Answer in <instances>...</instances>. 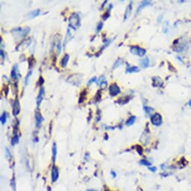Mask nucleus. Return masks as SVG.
<instances>
[{"instance_id": "nucleus-20", "label": "nucleus", "mask_w": 191, "mask_h": 191, "mask_svg": "<svg viewBox=\"0 0 191 191\" xmlns=\"http://www.w3.org/2000/svg\"><path fill=\"white\" fill-rule=\"evenodd\" d=\"M11 77L12 79H16L17 78V67L14 66L13 68H12V72H11Z\"/></svg>"}, {"instance_id": "nucleus-31", "label": "nucleus", "mask_w": 191, "mask_h": 191, "mask_svg": "<svg viewBox=\"0 0 191 191\" xmlns=\"http://www.w3.org/2000/svg\"><path fill=\"white\" fill-rule=\"evenodd\" d=\"M1 56L2 58H5V56H4V53H3L2 50H1Z\"/></svg>"}, {"instance_id": "nucleus-32", "label": "nucleus", "mask_w": 191, "mask_h": 191, "mask_svg": "<svg viewBox=\"0 0 191 191\" xmlns=\"http://www.w3.org/2000/svg\"><path fill=\"white\" fill-rule=\"evenodd\" d=\"M188 105L190 106V107H191V99H190V100H189V102H188Z\"/></svg>"}, {"instance_id": "nucleus-1", "label": "nucleus", "mask_w": 191, "mask_h": 191, "mask_svg": "<svg viewBox=\"0 0 191 191\" xmlns=\"http://www.w3.org/2000/svg\"><path fill=\"white\" fill-rule=\"evenodd\" d=\"M69 23H70L71 27L73 28L74 29H77L80 26V19L78 14L73 13L71 15L70 18H69Z\"/></svg>"}, {"instance_id": "nucleus-12", "label": "nucleus", "mask_w": 191, "mask_h": 191, "mask_svg": "<svg viewBox=\"0 0 191 191\" xmlns=\"http://www.w3.org/2000/svg\"><path fill=\"white\" fill-rule=\"evenodd\" d=\"M133 7V2L131 1L130 2V4L128 5V6L127 7L125 11V13H124V20H126L129 17H130V14H131V10Z\"/></svg>"}, {"instance_id": "nucleus-10", "label": "nucleus", "mask_w": 191, "mask_h": 191, "mask_svg": "<svg viewBox=\"0 0 191 191\" xmlns=\"http://www.w3.org/2000/svg\"><path fill=\"white\" fill-rule=\"evenodd\" d=\"M150 4H151V1H143L141 3H140V5H139L138 8H137V12H136V14H139L140 12H141L142 10H143V8H145L146 7H147V6L150 5Z\"/></svg>"}, {"instance_id": "nucleus-26", "label": "nucleus", "mask_w": 191, "mask_h": 191, "mask_svg": "<svg viewBox=\"0 0 191 191\" xmlns=\"http://www.w3.org/2000/svg\"><path fill=\"white\" fill-rule=\"evenodd\" d=\"M31 71H29V73H28L27 76H26V80H25V85H27L28 84V82H29V79L30 77V76H31Z\"/></svg>"}, {"instance_id": "nucleus-5", "label": "nucleus", "mask_w": 191, "mask_h": 191, "mask_svg": "<svg viewBox=\"0 0 191 191\" xmlns=\"http://www.w3.org/2000/svg\"><path fill=\"white\" fill-rule=\"evenodd\" d=\"M109 91H110V95L113 96V97H114V96H116L117 94H118L121 92L119 86H118L116 83H113V84L110 85V88H109Z\"/></svg>"}, {"instance_id": "nucleus-3", "label": "nucleus", "mask_w": 191, "mask_h": 191, "mask_svg": "<svg viewBox=\"0 0 191 191\" xmlns=\"http://www.w3.org/2000/svg\"><path fill=\"white\" fill-rule=\"evenodd\" d=\"M81 81H82V77H80V76H79L78 74H74V75H72L71 77H69L68 79L67 82H68V83H71V84L74 85V86H80V83H81Z\"/></svg>"}, {"instance_id": "nucleus-27", "label": "nucleus", "mask_w": 191, "mask_h": 191, "mask_svg": "<svg viewBox=\"0 0 191 191\" xmlns=\"http://www.w3.org/2000/svg\"><path fill=\"white\" fill-rule=\"evenodd\" d=\"M107 81H104L103 83H100V88H102V89H104V88H106V87H107Z\"/></svg>"}, {"instance_id": "nucleus-29", "label": "nucleus", "mask_w": 191, "mask_h": 191, "mask_svg": "<svg viewBox=\"0 0 191 191\" xmlns=\"http://www.w3.org/2000/svg\"><path fill=\"white\" fill-rule=\"evenodd\" d=\"M103 27V23H99L97 26V31H100Z\"/></svg>"}, {"instance_id": "nucleus-33", "label": "nucleus", "mask_w": 191, "mask_h": 191, "mask_svg": "<svg viewBox=\"0 0 191 191\" xmlns=\"http://www.w3.org/2000/svg\"><path fill=\"white\" fill-rule=\"evenodd\" d=\"M88 191H95L94 190H88Z\"/></svg>"}, {"instance_id": "nucleus-9", "label": "nucleus", "mask_w": 191, "mask_h": 191, "mask_svg": "<svg viewBox=\"0 0 191 191\" xmlns=\"http://www.w3.org/2000/svg\"><path fill=\"white\" fill-rule=\"evenodd\" d=\"M44 118L42 117L41 114L39 112H36L35 113V123H36V127H40L41 125V123L43 121Z\"/></svg>"}, {"instance_id": "nucleus-25", "label": "nucleus", "mask_w": 191, "mask_h": 191, "mask_svg": "<svg viewBox=\"0 0 191 191\" xmlns=\"http://www.w3.org/2000/svg\"><path fill=\"white\" fill-rule=\"evenodd\" d=\"M56 48H57V54L59 55L60 53H61V41H59V42H58L57 44V46H56Z\"/></svg>"}, {"instance_id": "nucleus-15", "label": "nucleus", "mask_w": 191, "mask_h": 191, "mask_svg": "<svg viewBox=\"0 0 191 191\" xmlns=\"http://www.w3.org/2000/svg\"><path fill=\"white\" fill-rule=\"evenodd\" d=\"M52 154H53V161H56V154H57V147H56V143H53V147H52Z\"/></svg>"}, {"instance_id": "nucleus-16", "label": "nucleus", "mask_w": 191, "mask_h": 191, "mask_svg": "<svg viewBox=\"0 0 191 191\" xmlns=\"http://www.w3.org/2000/svg\"><path fill=\"white\" fill-rule=\"evenodd\" d=\"M140 64H141V66L144 68H148V65H149V59L148 58H144L140 61Z\"/></svg>"}, {"instance_id": "nucleus-30", "label": "nucleus", "mask_w": 191, "mask_h": 191, "mask_svg": "<svg viewBox=\"0 0 191 191\" xmlns=\"http://www.w3.org/2000/svg\"><path fill=\"white\" fill-rule=\"evenodd\" d=\"M141 163L143 164H146V165H149V163H147L146 161V160H143V161H141Z\"/></svg>"}, {"instance_id": "nucleus-11", "label": "nucleus", "mask_w": 191, "mask_h": 191, "mask_svg": "<svg viewBox=\"0 0 191 191\" xmlns=\"http://www.w3.org/2000/svg\"><path fill=\"white\" fill-rule=\"evenodd\" d=\"M20 102H19L18 99H16L15 101V104H14V107H13V113L15 116H17V115L20 113Z\"/></svg>"}, {"instance_id": "nucleus-22", "label": "nucleus", "mask_w": 191, "mask_h": 191, "mask_svg": "<svg viewBox=\"0 0 191 191\" xmlns=\"http://www.w3.org/2000/svg\"><path fill=\"white\" fill-rule=\"evenodd\" d=\"M71 31L70 29H68V31H67V37H66V39H65V42L64 43V45H65L66 44H67V42L69 41V40H71Z\"/></svg>"}, {"instance_id": "nucleus-2", "label": "nucleus", "mask_w": 191, "mask_h": 191, "mask_svg": "<svg viewBox=\"0 0 191 191\" xmlns=\"http://www.w3.org/2000/svg\"><path fill=\"white\" fill-rule=\"evenodd\" d=\"M130 53L134 55H137L138 56H140V57H143V56H145L146 51L145 49L141 48V47H138V46H132L130 47Z\"/></svg>"}, {"instance_id": "nucleus-18", "label": "nucleus", "mask_w": 191, "mask_h": 191, "mask_svg": "<svg viewBox=\"0 0 191 191\" xmlns=\"http://www.w3.org/2000/svg\"><path fill=\"white\" fill-rule=\"evenodd\" d=\"M135 121H136V116H130V117L127 120V121H126V125L127 126L132 125V124H133V123L135 122Z\"/></svg>"}, {"instance_id": "nucleus-21", "label": "nucleus", "mask_w": 191, "mask_h": 191, "mask_svg": "<svg viewBox=\"0 0 191 191\" xmlns=\"http://www.w3.org/2000/svg\"><path fill=\"white\" fill-rule=\"evenodd\" d=\"M123 63V60L121 59H118L117 61H116V62L114 63V64H113V69H116V68H118V66H120L121 65V64H122Z\"/></svg>"}, {"instance_id": "nucleus-7", "label": "nucleus", "mask_w": 191, "mask_h": 191, "mask_svg": "<svg viewBox=\"0 0 191 191\" xmlns=\"http://www.w3.org/2000/svg\"><path fill=\"white\" fill-rule=\"evenodd\" d=\"M59 170H58L57 167L56 166H53V168H52V172H51V178H52V181L55 182V181H57V179L59 178Z\"/></svg>"}, {"instance_id": "nucleus-28", "label": "nucleus", "mask_w": 191, "mask_h": 191, "mask_svg": "<svg viewBox=\"0 0 191 191\" xmlns=\"http://www.w3.org/2000/svg\"><path fill=\"white\" fill-rule=\"evenodd\" d=\"M96 80H97V78H96L95 77H93V78H91V80H89V81L88 82V86H89V85H91V83H94V82L96 81Z\"/></svg>"}, {"instance_id": "nucleus-8", "label": "nucleus", "mask_w": 191, "mask_h": 191, "mask_svg": "<svg viewBox=\"0 0 191 191\" xmlns=\"http://www.w3.org/2000/svg\"><path fill=\"white\" fill-rule=\"evenodd\" d=\"M44 94H45V90H44V88L43 87H41V88L40 91H39L38 96V97H37V106H38V107H40L41 104L42 100H43V98H44Z\"/></svg>"}, {"instance_id": "nucleus-13", "label": "nucleus", "mask_w": 191, "mask_h": 191, "mask_svg": "<svg viewBox=\"0 0 191 191\" xmlns=\"http://www.w3.org/2000/svg\"><path fill=\"white\" fill-rule=\"evenodd\" d=\"M139 71H140V69H139V68L137 67V66H130V67H127V68H126L127 73L130 74L137 73V72H139Z\"/></svg>"}, {"instance_id": "nucleus-19", "label": "nucleus", "mask_w": 191, "mask_h": 191, "mask_svg": "<svg viewBox=\"0 0 191 191\" xmlns=\"http://www.w3.org/2000/svg\"><path fill=\"white\" fill-rule=\"evenodd\" d=\"M7 113H5V112H4V113H2V115L1 116V122L2 124H5L6 123V121H7Z\"/></svg>"}, {"instance_id": "nucleus-4", "label": "nucleus", "mask_w": 191, "mask_h": 191, "mask_svg": "<svg viewBox=\"0 0 191 191\" xmlns=\"http://www.w3.org/2000/svg\"><path fill=\"white\" fill-rule=\"evenodd\" d=\"M151 121L154 125L160 126L162 124V116L158 113H155L151 117Z\"/></svg>"}, {"instance_id": "nucleus-23", "label": "nucleus", "mask_w": 191, "mask_h": 191, "mask_svg": "<svg viewBox=\"0 0 191 191\" xmlns=\"http://www.w3.org/2000/svg\"><path fill=\"white\" fill-rule=\"evenodd\" d=\"M169 30V22H166L165 23H164V26H163V33H166L167 31H168Z\"/></svg>"}, {"instance_id": "nucleus-6", "label": "nucleus", "mask_w": 191, "mask_h": 191, "mask_svg": "<svg viewBox=\"0 0 191 191\" xmlns=\"http://www.w3.org/2000/svg\"><path fill=\"white\" fill-rule=\"evenodd\" d=\"M31 43V40L30 39H27V40L23 41L16 48V50H18V51H22V50H24L25 49L27 48V47H29V45Z\"/></svg>"}, {"instance_id": "nucleus-14", "label": "nucleus", "mask_w": 191, "mask_h": 191, "mask_svg": "<svg viewBox=\"0 0 191 191\" xmlns=\"http://www.w3.org/2000/svg\"><path fill=\"white\" fill-rule=\"evenodd\" d=\"M68 61H69V55L65 54L64 56V57L62 58V59H61V67L65 68L66 66H67V64H68Z\"/></svg>"}, {"instance_id": "nucleus-17", "label": "nucleus", "mask_w": 191, "mask_h": 191, "mask_svg": "<svg viewBox=\"0 0 191 191\" xmlns=\"http://www.w3.org/2000/svg\"><path fill=\"white\" fill-rule=\"evenodd\" d=\"M39 15H40V10H39V9H37V10L31 11V12L29 14V16L30 18H33V17H37V16H38Z\"/></svg>"}, {"instance_id": "nucleus-24", "label": "nucleus", "mask_w": 191, "mask_h": 191, "mask_svg": "<svg viewBox=\"0 0 191 191\" xmlns=\"http://www.w3.org/2000/svg\"><path fill=\"white\" fill-rule=\"evenodd\" d=\"M18 140H19L18 137H17V136H15V137H14L13 138H12V144L13 145V146H15V144H17V143H18Z\"/></svg>"}]
</instances>
